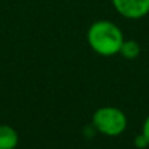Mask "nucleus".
<instances>
[{
  "label": "nucleus",
  "mask_w": 149,
  "mask_h": 149,
  "mask_svg": "<svg viewBox=\"0 0 149 149\" xmlns=\"http://www.w3.org/2000/svg\"><path fill=\"white\" fill-rule=\"evenodd\" d=\"M119 54H122L127 59H135L141 54V47H139V44L136 41H125Z\"/></svg>",
  "instance_id": "5"
},
{
  "label": "nucleus",
  "mask_w": 149,
  "mask_h": 149,
  "mask_svg": "<svg viewBox=\"0 0 149 149\" xmlns=\"http://www.w3.org/2000/svg\"><path fill=\"white\" fill-rule=\"evenodd\" d=\"M87 41L91 49L99 55L111 56L120 52L125 38L117 25L109 20H99L90 26Z\"/></svg>",
  "instance_id": "1"
},
{
  "label": "nucleus",
  "mask_w": 149,
  "mask_h": 149,
  "mask_svg": "<svg viewBox=\"0 0 149 149\" xmlns=\"http://www.w3.org/2000/svg\"><path fill=\"white\" fill-rule=\"evenodd\" d=\"M116 12L127 19H141L149 13V0H111Z\"/></svg>",
  "instance_id": "3"
},
{
  "label": "nucleus",
  "mask_w": 149,
  "mask_h": 149,
  "mask_svg": "<svg viewBox=\"0 0 149 149\" xmlns=\"http://www.w3.org/2000/svg\"><path fill=\"white\" fill-rule=\"evenodd\" d=\"M135 146L139 149H145L149 146V142L148 139L145 138V135L143 133H141V135H138L136 138H135Z\"/></svg>",
  "instance_id": "6"
},
{
  "label": "nucleus",
  "mask_w": 149,
  "mask_h": 149,
  "mask_svg": "<svg viewBox=\"0 0 149 149\" xmlns=\"http://www.w3.org/2000/svg\"><path fill=\"white\" fill-rule=\"evenodd\" d=\"M93 125L103 135L119 136L126 130L127 119L117 107H100L93 116Z\"/></svg>",
  "instance_id": "2"
},
{
  "label": "nucleus",
  "mask_w": 149,
  "mask_h": 149,
  "mask_svg": "<svg viewBox=\"0 0 149 149\" xmlns=\"http://www.w3.org/2000/svg\"><path fill=\"white\" fill-rule=\"evenodd\" d=\"M142 133L145 135V138L148 139V142H149V114H148V117L145 119V122H143V126H142Z\"/></svg>",
  "instance_id": "7"
},
{
  "label": "nucleus",
  "mask_w": 149,
  "mask_h": 149,
  "mask_svg": "<svg viewBox=\"0 0 149 149\" xmlns=\"http://www.w3.org/2000/svg\"><path fill=\"white\" fill-rule=\"evenodd\" d=\"M17 132L6 125H0V149H15L17 146Z\"/></svg>",
  "instance_id": "4"
}]
</instances>
